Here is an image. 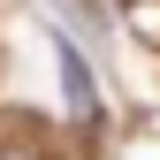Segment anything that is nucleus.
Returning <instances> with one entry per match:
<instances>
[{
  "label": "nucleus",
  "instance_id": "1",
  "mask_svg": "<svg viewBox=\"0 0 160 160\" xmlns=\"http://www.w3.org/2000/svg\"><path fill=\"white\" fill-rule=\"evenodd\" d=\"M53 69H61V92H69V114H99V84L76 53V38H53Z\"/></svg>",
  "mask_w": 160,
  "mask_h": 160
},
{
  "label": "nucleus",
  "instance_id": "2",
  "mask_svg": "<svg viewBox=\"0 0 160 160\" xmlns=\"http://www.w3.org/2000/svg\"><path fill=\"white\" fill-rule=\"evenodd\" d=\"M0 160H31V152H0Z\"/></svg>",
  "mask_w": 160,
  "mask_h": 160
}]
</instances>
